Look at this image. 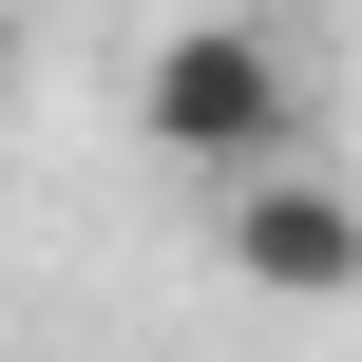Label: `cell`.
<instances>
[{
    "label": "cell",
    "mask_w": 362,
    "mask_h": 362,
    "mask_svg": "<svg viewBox=\"0 0 362 362\" xmlns=\"http://www.w3.org/2000/svg\"><path fill=\"white\" fill-rule=\"evenodd\" d=\"M134 134H153L172 172H210V191L305 172V57H286L267 19H172V38L134 57Z\"/></svg>",
    "instance_id": "1"
},
{
    "label": "cell",
    "mask_w": 362,
    "mask_h": 362,
    "mask_svg": "<svg viewBox=\"0 0 362 362\" xmlns=\"http://www.w3.org/2000/svg\"><path fill=\"white\" fill-rule=\"evenodd\" d=\"M210 248H229V286H267V305H344L362 286V191L344 172H248V191L210 210Z\"/></svg>",
    "instance_id": "2"
},
{
    "label": "cell",
    "mask_w": 362,
    "mask_h": 362,
    "mask_svg": "<svg viewBox=\"0 0 362 362\" xmlns=\"http://www.w3.org/2000/svg\"><path fill=\"white\" fill-rule=\"evenodd\" d=\"M19 57H38V38H19V0H0V115H19Z\"/></svg>",
    "instance_id": "3"
}]
</instances>
